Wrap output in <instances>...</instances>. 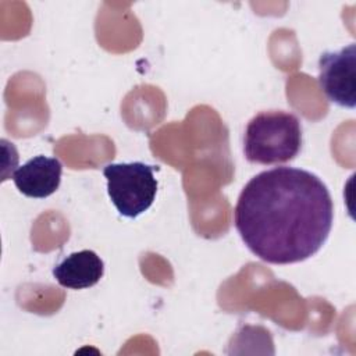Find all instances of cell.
Wrapping results in <instances>:
<instances>
[{"label": "cell", "mask_w": 356, "mask_h": 356, "mask_svg": "<svg viewBox=\"0 0 356 356\" xmlns=\"http://www.w3.org/2000/svg\"><path fill=\"white\" fill-rule=\"evenodd\" d=\"M61 172L63 165L58 159L40 154L18 167L13 174V181L22 195L43 199L58 189Z\"/></svg>", "instance_id": "5"}, {"label": "cell", "mask_w": 356, "mask_h": 356, "mask_svg": "<svg viewBox=\"0 0 356 356\" xmlns=\"http://www.w3.org/2000/svg\"><path fill=\"white\" fill-rule=\"evenodd\" d=\"M334 204L325 184L313 172L275 167L254 175L241 191L235 228L248 249L271 264H292L316 254L325 243Z\"/></svg>", "instance_id": "1"}, {"label": "cell", "mask_w": 356, "mask_h": 356, "mask_svg": "<svg viewBox=\"0 0 356 356\" xmlns=\"http://www.w3.org/2000/svg\"><path fill=\"white\" fill-rule=\"evenodd\" d=\"M302 147L299 118L286 111H261L246 125L243 150L256 164H281L293 160Z\"/></svg>", "instance_id": "2"}, {"label": "cell", "mask_w": 356, "mask_h": 356, "mask_svg": "<svg viewBox=\"0 0 356 356\" xmlns=\"http://www.w3.org/2000/svg\"><path fill=\"white\" fill-rule=\"evenodd\" d=\"M153 171V165L142 161L111 163L103 168L107 193L121 216L135 218L153 204L157 193Z\"/></svg>", "instance_id": "3"}, {"label": "cell", "mask_w": 356, "mask_h": 356, "mask_svg": "<svg viewBox=\"0 0 356 356\" xmlns=\"http://www.w3.org/2000/svg\"><path fill=\"white\" fill-rule=\"evenodd\" d=\"M103 273V260L89 249L71 253L53 268L56 281L68 289L90 288L100 281Z\"/></svg>", "instance_id": "6"}, {"label": "cell", "mask_w": 356, "mask_h": 356, "mask_svg": "<svg viewBox=\"0 0 356 356\" xmlns=\"http://www.w3.org/2000/svg\"><path fill=\"white\" fill-rule=\"evenodd\" d=\"M318 83L327 99L341 107L356 106V44L325 51L318 58Z\"/></svg>", "instance_id": "4"}]
</instances>
